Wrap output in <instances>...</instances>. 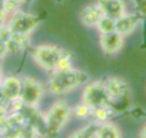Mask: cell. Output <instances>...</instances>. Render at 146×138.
<instances>
[{
  "instance_id": "obj_10",
  "label": "cell",
  "mask_w": 146,
  "mask_h": 138,
  "mask_svg": "<svg viewBox=\"0 0 146 138\" xmlns=\"http://www.w3.org/2000/svg\"><path fill=\"white\" fill-rule=\"evenodd\" d=\"M100 44H101V48L106 54H115L122 47L123 36L118 33L117 31L110 32V33H102L100 37Z\"/></svg>"
},
{
  "instance_id": "obj_4",
  "label": "cell",
  "mask_w": 146,
  "mask_h": 138,
  "mask_svg": "<svg viewBox=\"0 0 146 138\" xmlns=\"http://www.w3.org/2000/svg\"><path fill=\"white\" fill-rule=\"evenodd\" d=\"M62 53V50L54 45H39L32 50L34 60L48 71L56 70L57 62L60 60Z\"/></svg>"
},
{
  "instance_id": "obj_3",
  "label": "cell",
  "mask_w": 146,
  "mask_h": 138,
  "mask_svg": "<svg viewBox=\"0 0 146 138\" xmlns=\"http://www.w3.org/2000/svg\"><path fill=\"white\" fill-rule=\"evenodd\" d=\"M83 102L90 105L91 109L104 107V105L112 107L111 98L104 82H93L86 86L83 92Z\"/></svg>"
},
{
  "instance_id": "obj_12",
  "label": "cell",
  "mask_w": 146,
  "mask_h": 138,
  "mask_svg": "<svg viewBox=\"0 0 146 138\" xmlns=\"http://www.w3.org/2000/svg\"><path fill=\"white\" fill-rule=\"evenodd\" d=\"M141 20V17L138 15V13H128V15H123L119 18L116 20V31L119 34H122L123 37L128 36L131 31L135 28L136 23Z\"/></svg>"
},
{
  "instance_id": "obj_18",
  "label": "cell",
  "mask_w": 146,
  "mask_h": 138,
  "mask_svg": "<svg viewBox=\"0 0 146 138\" xmlns=\"http://www.w3.org/2000/svg\"><path fill=\"white\" fill-rule=\"evenodd\" d=\"M18 7V3L13 1V0H4L3 3V17L4 15L6 13H10V12H15Z\"/></svg>"
},
{
  "instance_id": "obj_20",
  "label": "cell",
  "mask_w": 146,
  "mask_h": 138,
  "mask_svg": "<svg viewBox=\"0 0 146 138\" xmlns=\"http://www.w3.org/2000/svg\"><path fill=\"white\" fill-rule=\"evenodd\" d=\"M140 136H141V137H145V138H146V127L144 128V131L140 133Z\"/></svg>"
},
{
  "instance_id": "obj_13",
  "label": "cell",
  "mask_w": 146,
  "mask_h": 138,
  "mask_svg": "<svg viewBox=\"0 0 146 138\" xmlns=\"http://www.w3.org/2000/svg\"><path fill=\"white\" fill-rule=\"evenodd\" d=\"M104 16V12L99 4H91L83 9L80 12V20L85 26H96L100 18Z\"/></svg>"
},
{
  "instance_id": "obj_7",
  "label": "cell",
  "mask_w": 146,
  "mask_h": 138,
  "mask_svg": "<svg viewBox=\"0 0 146 138\" xmlns=\"http://www.w3.org/2000/svg\"><path fill=\"white\" fill-rule=\"evenodd\" d=\"M43 93V88L38 82L32 78H25L22 81V93L21 99L28 107H34L40 100Z\"/></svg>"
},
{
  "instance_id": "obj_19",
  "label": "cell",
  "mask_w": 146,
  "mask_h": 138,
  "mask_svg": "<svg viewBox=\"0 0 146 138\" xmlns=\"http://www.w3.org/2000/svg\"><path fill=\"white\" fill-rule=\"evenodd\" d=\"M136 4V13L146 20V0H134Z\"/></svg>"
},
{
  "instance_id": "obj_17",
  "label": "cell",
  "mask_w": 146,
  "mask_h": 138,
  "mask_svg": "<svg viewBox=\"0 0 146 138\" xmlns=\"http://www.w3.org/2000/svg\"><path fill=\"white\" fill-rule=\"evenodd\" d=\"M91 111H93V109H91L90 105H88L86 103L83 102V104H79L76 107V110H74V114L77 115L78 117H88L89 115H91Z\"/></svg>"
},
{
  "instance_id": "obj_22",
  "label": "cell",
  "mask_w": 146,
  "mask_h": 138,
  "mask_svg": "<svg viewBox=\"0 0 146 138\" xmlns=\"http://www.w3.org/2000/svg\"><path fill=\"white\" fill-rule=\"evenodd\" d=\"M56 1H58V3H62V1H63V0H56Z\"/></svg>"
},
{
  "instance_id": "obj_15",
  "label": "cell",
  "mask_w": 146,
  "mask_h": 138,
  "mask_svg": "<svg viewBox=\"0 0 146 138\" xmlns=\"http://www.w3.org/2000/svg\"><path fill=\"white\" fill-rule=\"evenodd\" d=\"M98 28L99 31L102 33H110V32H113L116 31V20L112 17H108L106 15H104L100 21L98 22Z\"/></svg>"
},
{
  "instance_id": "obj_21",
  "label": "cell",
  "mask_w": 146,
  "mask_h": 138,
  "mask_svg": "<svg viewBox=\"0 0 146 138\" xmlns=\"http://www.w3.org/2000/svg\"><path fill=\"white\" fill-rule=\"evenodd\" d=\"M13 1H16V3H18V4H20V3H22V1H23V0H13Z\"/></svg>"
},
{
  "instance_id": "obj_6",
  "label": "cell",
  "mask_w": 146,
  "mask_h": 138,
  "mask_svg": "<svg viewBox=\"0 0 146 138\" xmlns=\"http://www.w3.org/2000/svg\"><path fill=\"white\" fill-rule=\"evenodd\" d=\"M73 137H98V138H112V137H121V133L117 128L111 123L101 122L100 125H90L83 128L78 132H76Z\"/></svg>"
},
{
  "instance_id": "obj_1",
  "label": "cell",
  "mask_w": 146,
  "mask_h": 138,
  "mask_svg": "<svg viewBox=\"0 0 146 138\" xmlns=\"http://www.w3.org/2000/svg\"><path fill=\"white\" fill-rule=\"evenodd\" d=\"M86 80V73L79 70H55V73L49 82V89L54 94L61 95L83 84Z\"/></svg>"
},
{
  "instance_id": "obj_2",
  "label": "cell",
  "mask_w": 146,
  "mask_h": 138,
  "mask_svg": "<svg viewBox=\"0 0 146 138\" xmlns=\"http://www.w3.org/2000/svg\"><path fill=\"white\" fill-rule=\"evenodd\" d=\"M68 116H70V108L67 103L62 100L55 103L45 116V125H46L48 132L50 135H56L65 125Z\"/></svg>"
},
{
  "instance_id": "obj_16",
  "label": "cell",
  "mask_w": 146,
  "mask_h": 138,
  "mask_svg": "<svg viewBox=\"0 0 146 138\" xmlns=\"http://www.w3.org/2000/svg\"><path fill=\"white\" fill-rule=\"evenodd\" d=\"M72 68V62H71V55L68 53L63 52L60 60L57 62V66H56V70H70Z\"/></svg>"
},
{
  "instance_id": "obj_8",
  "label": "cell",
  "mask_w": 146,
  "mask_h": 138,
  "mask_svg": "<svg viewBox=\"0 0 146 138\" xmlns=\"http://www.w3.org/2000/svg\"><path fill=\"white\" fill-rule=\"evenodd\" d=\"M104 83H105V87H106V89H107L110 98H111L112 108H115L116 105H118L121 102H123V99L127 98L128 87H127L124 81H122L117 77H111V78H108V80L104 81Z\"/></svg>"
},
{
  "instance_id": "obj_11",
  "label": "cell",
  "mask_w": 146,
  "mask_h": 138,
  "mask_svg": "<svg viewBox=\"0 0 146 138\" xmlns=\"http://www.w3.org/2000/svg\"><path fill=\"white\" fill-rule=\"evenodd\" d=\"M99 6L101 7L104 15L117 20L124 15L125 6L123 0H98Z\"/></svg>"
},
{
  "instance_id": "obj_9",
  "label": "cell",
  "mask_w": 146,
  "mask_h": 138,
  "mask_svg": "<svg viewBox=\"0 0 146 138\" xmlns=\"http://www.w3.org/2000/svg\"><path fill=\"white\" fill-rule=\"evenodd\" d=\"M22 93V81L16 77H6L1 83V96L3 100L12 102L17 98H21Z\"/></svg>"
},
{
  "instance_id": "obj_14",
  "label": "cell",
  "mask_w": 146,
  "mask_h": 138,
  "mask_svg": "<svg viewBox=\"0 0 146 138\" xmlns=\"http://www.w3.org/2000/svg\"><path fill=\"white\" fill-rule=\"evenodd\" d=\"M113 114V108L110 105H104V107H99V108H94L91 115L96 119L99 122H106L111 115Z\"/></svg>"
},
{
  "instance_id": "obj_5",
  "label": "cell",
  "mask_w": 146,
  "mask_h": 138,
  "mask_svg": "<svg viewBox=\"0 0 146 138\" xmlns=\"http://www.w3.org/2000/svg\"><path fill=\"white\" fill-rule=\"evenodd\" d=\"M43 16H35L26 12H15L10 20V23H9V29L12 34L28 36L38 26Z\"/></svg>"
}]
</instances>
